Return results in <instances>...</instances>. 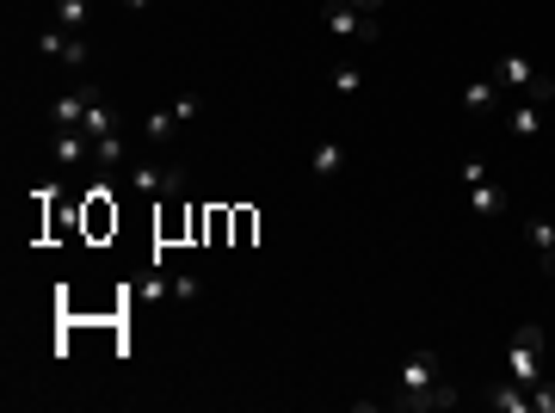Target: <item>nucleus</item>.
Masks as SVG:
<instances>
[{
	"instance_id": "nucleus-1",
	"label": "nucleus",
	"mask_w": 555,
	"mask_h": 413,
	"mask_svg": "<svg viewBox=\"0 0 555 413\" xmlns=\"http://www.w3.org/2000/svg\"><path fill=\"white\" fill-rule=\"evenodd\" d=\"M389 407H407V413H432V407H457V389L444 377L438 352H407V364L395 370V395Z\"/></svg>"
},
{
	"instance_id": "nucleus-2",
	"label": "nucleus",
	"mask_w": 555,
	"mask_h": 413,
	"mask_svg": "<svg viewBox=\"0 0 555 413\" xmlns=\"http://www.w3.org/2000/svg\"><path fill=\"white\" fill-rule=\"evenodd\" d=\"M321 25H327L333 44H377V37H383L377 13H358L352 0H327V7H321Z\"/></svg>"
},
{
	"instance_id": "nucleus-3",
	"label": "nucleus",
	"mask_w": 555,
	"mask_h": 413,
	"mask_svg": "<svg viewBox=\"0 0 555 413\" xmlns=\"http://www.w3.org/2000/svg\"><path fill=\"white\" fill-rule=\"evenodd\" d=\"M494 81H500L506 99H549V74H543L531 56H518V50L494 62Z\"/></svg>"
},
{
	"instance_id": "nucleus-4",
	"label": "nucleus",
	"mask_w": 555,
	"mask_h": 413,
	"mask_svg": "<svg viewBox=\"0 0 555 413\" xmlns=\"http://www.w3.org/2000/svg\"><path fill=\"white\" fill-rule=\"evenodd\" d=\"M506 377H512L518 389H537V383H543V327H537V321L512 333V352H506Z\"/></svg>"
},
{
	"instance_id": "nucleus-5",
	"label": "nucleus",
	"mask_w": 555,
	"mask_h": 413,
	"mask_svg": "<svg viewBox=\"0 0 555 413\" xmlns=\"http://www.w3.org/2000/svg\"><path fill=\"white\" fill-rule=\"evenodd\" d=\"M118 173H124V185H130L136 198H167L173 204L185 192V173L179 167H161V161H124Z\"/></svg>"
},
{
	"instance_id": "nucleus-6",
	"label": "nucleus",
	"mask_w": 555,
	"mask_h": 413,
	"mask_svg": "<svg viewBox=\"0 0 555 413\" xmlns=\"http://www.w3.org/2000/svg\"><path fill=\"white\" fill-rule=\"evenodd\" d=\"M549 130V99H512L506 105V136L512 142H537Z\"/></svg>"
},
{
	"instance_id": "nucleus-7",
	"label": "nucleus",
	"mask_w": 555,
	"mask_h": 413,
	"mask_svg": "<svg viewBox=\"0 0 555 413\" xmlns=\"http://www.w3.org/2000/svg\"><path fill=\"white\" fill-rule=\"evenodd\" d=\"M37 56H50V62H68V68H87V37L81 31H44L37 37Z\"/></svg>"
},
{
	"instance_id": "nucleus-8",
	"label": "nucleus",
	"mask_w": 555,
	"mask_h": 413,
	"mask_svg": "<svg viewBox=\"0 0 555 413\" xmlns=\"http://www.w3.org/2000/svg\"><path fill=\"white\" fill-rule=\"evenodd\" d=\"M500 99H506V93H500V81H494V68L481 74V81H469V87H463V111H469V118H494Z\"/></svg>"
},
{
	"instance_id": "nucleus-9",
	"label": "nucleus",
	"mask_w": 555,
	"mask_h": 413,
	"mask_svg": "<svg viewBox=\"0 0 555 413\" xmlns=\"http://www.w3.org/2000/svg\"><path fill=\"white\" fill-rule=\"evenodd\" d=\"M93 142H105V136H118V105H111L99 87H87V124H81Z\"/></svg>"
},
{
	"instance_id": "nucleus-10",
	"label": "nucleus",
	"mask_w": 555,
	"mask_h": 413,
	"mask_svg": "<svg viewBox=\"0 0 555 413\" xmlns=\"http://www.w3.org/2000/svg\"><path fill=\"white\" fill-rule=\"evenodd\" d=\"M93 161V136L87 130H56V167L74 173V167H87Z\"/></svg>"
},
{
	"instance_id": "nucleus-11",
	"label": "nucleus",
	"mask_w": 555,
	"mask_h": 413,
	"mask_svg": "<svg viewBox=\"0 0 555 413\" xmlns=\"http://www.w3.org/2000/svg\"><path fill=\"white\" fill-rule=\"evenodd\" d=\"M463 192H469L463 204H469V210H475L481 222H506V192H500L494 179H488V185H463Z\"/></svg>"
},
{
	"instance_id": "nucleus-12",
	"label": "nucleus",
	"mask_w": 555,
	"mask_h": 413,
	"mask_svg": "<svg viewBox=\"0 0 555 413\" xmlns=\"http://www.w3.org/2000/svg\"><path fill=\"white\" fill-rule=\"evenodd\" d=\"M481 401H488L494 413H525V407H531V389H518V383L506 377V383H488V389H481Z\"/></svg>"
},
{
	"instance_id": "nucleus-13",
	"label": "nucleus",
	"mask_w": 555,
	"mask_h": 413,
	"mask_svg": "<svg viewBox=\"0 0 555 413\" xmlns=\"http://www.w3.org/2000/svg\"><path fill=\"white\" fill-rule=\"evenodd\" d=\"M309 173H315V179H340V173H346V148H340V142H315V148H309Z\"/></svg>"
},
{
	"instance_id": "nucleus-14",
	"label": "nucleus",
	"mask_w": 555,
	"mask_h": 413,
	"mask_svg": "<svg viewBox=\"0 0 555 413\" xmlns=\"http://www.w3.org/2000/svg\"><path fill=\"white\" fill-rule=\"evenodd\" d=\"M50 124H56V130H81V124H87V87L68 93V99H56V105H50Z\"/></svg>"
},
{
	"instance_id": "nucleus-15",
	"label": "nucleus",
	"mask_w": 555,
	"mask_h": 413,
	"mask_svg": "<svg viewBox=\"0 0 555 413\" xmlns=\"http://www.w3.org/2000/svg\"><path fill=\"white\" fill-rule=\"evenodd\" d=\"M142 136L155 142V148H167V142L179 136V118H173V105H167V111H148V118H142Z\"/></svg>"
},
{
	"instance_id": "nucleus-16",
	"label": "nucleus",
	"mask_w": 555,
	"mask_h": 413,
	"mask_svg": "<svg viewBox=\"0 0 555 413\" xmlns=\"http://www.w3.org/2000/svg\"><path fill=\"white\" fill-rule=\"evenodd\" d=\"M93 19V0H56V25L62 31H81Z\"/></svg>"
},
{
	"instance_id": "nucleus-17",
	"label": "nucleus",
	"mask_w": 555,
	"mask_h": 413,
	"mask_svg": "<svg viewBox=\"0 0 555 413\" xmlns=\"http://www.w3.org/2000/svg\"><path fill=\"white\" fill-rule=\"evenodd\" d=\"M525 241H531V247H537V253H543V247H555V222H549V216H537V210H531V216H525Z\"/></svg>"
},
{
	"instance_id": "nucleus-18",
	"label": "nucleus",
	"mask_w": 555,
	"mask_h": 413,
	"mask_svg": "<svg viewBox=\"0 0 555 413\" xmlns=\"http://www.w3.org/2000/svg\"><path fill=\"white\" fill-rule=\"evenodd\" d=\"M364 87V68L358 62H340V68H333V93H358Z\"/></svg>"
},
{
	"instance_id": "nucleus-19",
	"label": "nucleus",
	"mask_w": 555,
	"mask_h": 413,
	"mask_svg": "<svg viewBox=\"0 0 555 413\" xmlns=\"http://www.w3.org/2000/svg\"><path fill=\"white\" fill-rule=\"evenodd\" d=\"M198 111H204L198 93H179V99H173V118H179V124H198Z\"/></svg>"
},
{
	"instance_id": "nucleus-20",
	"label": "nucleus",
	"mask_w": 555,
	"mask_h": 413,
	"mask_svg": "<svg viewBox=\"0 0 555 413\" xmlns=\"http://www.w3.org/2000/svg\"><path fill=\"white\" fill-rule=\"evenodd\" d=\"M531 407H543V413H555V377H543V383L531 389Z\"/></svg>"
},
{
	"instance_id": "nucleus-21",
	"label": "nucleus",
	"mask_w": 555,
	"mask_h": 413,
	"mask_svg": "<svg viewBox=\"0 0 555 413\" xmlns=\"http://www.w3.org/2000/svg\"><path fill=\"white\" fill-rule=\"evenodd\" d=\"M457 179H463V185H488V161H463Z\"/></svg>"
},
{
	"instance_id": "nucleus-22",
	"label": "nucleus",
	"mask_w": 555,
	"mask_h": 413,
	"mask_svg": "<svg viewBox=\"0 0 555 413\" xmlns=\"http://www.w3.org/2000/svg\"><path fill=\"white\" fill-rule=\"evenodd\" d=\"M198 290H204V284H198L192 272H185V278H173V296H179V303H192V296H198Z\"/></svg>"
},
{
	"instance_id": "nucleus-23",
	"label": "nucleus",
	"mask_w": 555,
	"mask_h": 413,
	"mask_svg": "<svg viewBox=\"0 0 555 413\" xmlns=\"http://www.w3.org/2000/svg\"><path fill=\"white\" fill-rule=\"evenodd\" d=\"M352 7H358V13H377V7H383V0H352Z\"/></svg>"
},
{
	"instance_id": "nucleus-24",
	"label": "nucleus",
	"mask_w": 555,
	"mask_h": 413,
	"mask_svg": "<svg viewBox=\"0 0 555 413\" xmlns=\"http://www.w3.org/2000/svg\"><path fill=\"white\" fill-rule=\"evenodd\" d=\"M124 7H130V13H148V7H155V0H124Z\"/></svg>"
}]
</instances>
